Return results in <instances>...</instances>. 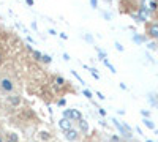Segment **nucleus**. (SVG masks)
Here are the masks:
<instances>
[{"instance_id":"13","label":"nucleus","mask_w":158,"mask_h":142,"mask_svg":"<svg viewBox=\"0 0 158 142\" xmlns=\"http://www.w3.org/2000/svg\"><path fill=\"white\" fill-rule=\"evenodd\" d=\"M95 49H97V52H98L100 60H104V59H106V52H104V51H101L100 47H95Z\"/></svg>"},{"instance_id":"22","label":"nucleus","mask_w":158,"mask_h":142,"mask_svg":"<svg viewBox=\"0 0 158 142\" xmlns=\"http://www.w3.org/2000/svg\"><path fill=\"white\" fill-rule=\"evenodd\" d=\"M84 38H85V40H87L89 43H94V38H92L90 35H84Z\"/></svg>"},{"instance_id":"19","label":"nucleus","mask_w":158,"mask_h":142,"mask_svg":"<svg viewBox=\"0 0 158 142\" xmlns=\"http://www.w3.org/2000/svg\"><path fill=\"white\" fill-rule=\"evenodd\" d=\"M89 71L92 73V76H94V77H95V79H100V74L97 73V70H94V68H89Z\"/></svg>"},{"instance_id":"21","label":"nucleus","mask_w":158,"mask_h":142,"mask_svg":"<svg viewBox=\"0 0 158 142\" xmlns=\"http://www.w3.org/2000/svg\"><path fill=\"white\" fill-rule=\"evenodd\" d=\"M90 6L97 10V8H98V2H97V0H90Z\"/></svg>"},{"instance_id":"18","label":"nucleus","mask_w":158,"mask_h":142,"mask_svg":"<svg viewBox=\"0 0 158 142\" xmlns=\"http://www.w3.org/2000/svg\"><path fill=\"white\" fill-rule=\"evenodd\" d=\"M103 62H104V65H106V67H108V68H109V70H111V73H115V68H114V67H112V65H111V63H109V62H108V60H106V59H104V60H103Z\"/></svg>"},{"instance_id":"32","label":"nucleus","mask_w":158,"mask_h":142,"mask_svg":"<svg viewBox=\"0 0 158 142\" xmlns=\"http://www.w3.org/2000/svg\"><path fill=\"white\" fill-rule=\"evenodd\" d=\"M106 2H112V0H106Z\"/></svg>"},{"instance_id":"16","label":"nucleus","mask_w":158,"mask_h":142,"mask_svg":"<svg viewBox=\"0 0 158 142\" xmlns=\"http://www.w3.org/2000/svg\"><path fill=\"white\" fill-rule=\"evenodd\" d=\"M32 54H33V57H35V60H40V62H41V57H43V54L41 52H38V51H32Z\"/></svg>"},{"instance_id":"27","label":"nucleus","mask_w":158,"mask_h":142,"mask_svg":"<svg viewBox=\"0 0 158 142\" xmlns=\"http://www.w3.org/2000/svg\"><path fill=\"white\" fill-rule=\"evenodd\" d=\"M103 16L106 18V19H111V14H109V13H103Z\"/></svg>"},{"instance_id":"33","label":"nucleus","mask_w":158,"mask_h":142,"mask_svg":"<svg viewBox=\"0 0 158 142\" xmlns=\"http://www.w3.org/2000/svg\"><path fill=\"white\" fill-rule=\"evenodd\" d=\"M147 142H152V140H147Z\"/></svg>"},{"instance_id":"15","label":"nucleus","mask_w":158,"mask_h":142,"mask_svg":"<svg viewBox=\"0 0 158 142\" xmlns=\"http://www.w3.org/2000/svg\"><path fill=\"white\" fill-rule=\"evenodd\" d=\"M133 41H136V43H144V41H146V36H139V35H135V36H133Z\"/></svg>"},{"instance_id":"35","label":"nucleus","mask_w":158,"mask_h":142,"mask_svg":"<svg viewBox=\"0 0 158 142\" xmlns=\"http://www.w3.org/2000/svg\"><path fill=\"white\" fill-rule=\"evenodd\" d=\"M156 11H158V10H156Z\"/></svg>"},{"instance_id":"20","label":"nucleus","mask_w":158,"mask_h":142,"mask_svg":"<svg viewBox=\"0 0 158 142\" xmlns=\"http://www.w3.org/2000/svg\"><path fill=\"white\" fill-rule=\"evenodd\" d=\"M82 93H84V96H85V98H92V92H90V90L84 88V92H82Z\"/></svg>"},{"instance_id":"2","label":"nucleus","mask_w":158,"mask_h":142,"mask_svg":"<svg viewBox=\"0 0 158 142\" xmlns=\"http://www.w3.org/2000/svg\"><path fill=\"white\" fill-rule=\"evenodd\" d=\"M63 117H67V119H70L73 122H77V120L82 119V114L79 111H76V109H65L63 111Z\"/></svg>"},{"instance_id":"7","label":"nucleus","mask_w":158,"mask_h":142,"mask_svg":"<svg viewBox=\"0 0 158 142\" xmlns=\"http://www.w3.org/2000/svg\"><path fill=\"white\" fill-rule=\"evenodd\" d=\"M65 137H67L70 142H76V140L79 139V131L74 130V128H71V130L65 131Z\"/></svg>"},{"instance_id":"4","label":"nucleus","mask_w":158,"mask_h":142,"mask_svg":"<svg viewBox=\"0 0 158 142\" xmlns=\"http://www.w3.org/2000/svg\"><path fill=\"white\" fill-rule=\"evenodd\" d=\"M6 103H8L10 106H13V108H18V106L22 104V98H21V95H13V93H10V95L6 96Z\"/></svg>"},{"instance_id":"31","label":"nucleus","mask_w":158,"mask_h":142,"mask_svg":"<svg viewBox=\"0 0 158 142\" xmlns=\"http://www.w3.org/2000/svg\"><path fill=\"white\" fill-rule=\"evenodd\" d=\"M0 142H3V137L2 136H0Z\"/></svg>"},{"instance_id":"25","label":"nucleus","mask_w":158,"mask_h":142,"mask_svg":"<svg viewBox=\"0 0 158 142\" xmlns=\"http://www.w3.org/2000/svg\"><path fill=\"white\" fill-rule=\"evenodd\" d=\"M65 103H67V101H65L63 98H62V99H59V106H65Z\"/></svg>"},{"instance_id":"9","label":"nucleus","mask_w":158,"mask_h":142,"mask_svg":"<svg viewBox=\"0 0 158 142\" xmlns=\"http://www.w3.org/2000/svg\"><path fill=\"white\" fill-rule=\"evenodd\" d=\"M65 84H67V81H65L62 76H56V77H54V87H56V88H63Z\"/></svg>"},{"instance_id":"29","label":"nucleus","mask_w":158,"mask_h":142,"mask_svg":"<svg viewBox=\"0 0 158 142\" xmlns=\"http://www.w3.org/2000/svg\"><path fill=\"white\" fill-rule=\"evenodd\" d=\"M142 115H144V117H149V115H150V114H149L147 111H142Z\"/></svg>"},{"instance_id":"6","label":"nucleus","mask_w":158,"mask_h":142,"mask_svg":"<svg viewBox=\"0 0 158 142\" xmlns=\"http://www.w3.org/2000/svg\"><path fill=\"white\" fill-rule=\"evenodd\" d=\"M149 16H150V13H149V11H146L144 8H139L138 14H133V18H135L136 21H139V22H144V21H147V19H149Z\"/></svg>"},{"instance_id":"24","label":"nucleus","mask_w":158,"mask_h":142,"mask_svg":"<svg viewBox=\"0 0 158 142\" xmlns=\"http://www.w3.org/2000/svg\"><path fill=\"white\" fill-rule=\"evenodd\" d=\"M98 112L103 115V117H104V115H106V111H104V109H101V108H98Z\"/></svg>"},{"instance_id":"3","label":"nucleus","mask_w":158,"mask_h":142,"mask_svg":"<svg viewBox=\"0 0 158 142\" xmlns=\"http://www.w3.org/2000/svg\"><path fill=\"white\" fill-rule=\"evenodd\" d=\"M141 8H144L149 13H153L158 10V0H142L141 2Z\"/></svg>"},{"instance_id":"5","label":"nucleus","mask_w":158,"mask_h":142,"mask_svg":"<svg viewBox=\"0 0 158 142\" xmlns=\"http://www.w3.org/2000/svg\"><path fill=\"white\" fill-rule=\"evenodd\" d=\"M59 126H60V130L68 131V130H71V128H73V120H70L67 117H62L60 122H59Z\"/></svg>"},{"instance_id":"23","label":"nucleus","mask_w":158,"mask_h":142,"mask_svg":"<svg viewBox=\"0 0 158 142\" xmlns=\"http://www.w3.org/2000/svg\"><path fill=\"white\" fill-rule=\"evenodd\" d=\"M115 47H117V51H120V52L123 51V46H122L120 43H115Z\"/></svg>"},{"instance_id":"1","label":"nucleus","mask_w":158,"mask_h":142,"mask_svg":"<svg viewBox=\"0 0 158 142\" xmlns=\"http://www.w3.org/2000/svg\"><path fill=\"white\" fill-rule=\"evenodd\" d=\"M15 81L13 79H10V77H0V92H3V93H6V95H10V93H13L15 92Z\"/></svg>"},{"instance_id":"30","label":"nucleus","mask_w":158,"mask_h":142,"mask_svg":"<svg viewBox=\"0 0 158 142\" xmlns=\"http://www.w3.org/2000/svg\"><path fill=\"white\" fill-rule=\"evenodd\" d=\"M2 62H3V54H2V51H0V65H2Z\"/></svg>"},{"instance_id":"34","label":"nucleus","mask_w":158,"mask_h":142,"mask_svg":"<svg viewBox=\"0 0 158 142\" xmlns=\"http://www.w3.org/2000/svg\"><path fill=\"white\" fill-rule=\"evenodd\" d=\"M6 142H11V140H6Z\"/></svg>"},{"instance_id":"17","label":"nucleus","mask_w":158,"mask_h":142,"mask_svg":"<svg viewBox=\"0 0 158 142\" xmlns=\"http://www.w3.org/2000/svg\"><path fill=\"white\" fill-rule=\"evenodd\" d=\"M41 62H43V63H51V62H52V57H51V55H43V57H41Z\"/></svg>"},{"instance_id":"26","label":"nucleus","mask_w":158,"mask_h":142,"mask_svg":"<svg viewBox=\"0 0 158 142\" xmlns=\"http://www.w3.org/2000/svg\"><path fill=\"white\" fill-rule=\"evenodd\" d=\"M25 3H27L29 6H33V0H25Z\"/></svg>"},{"instance_id":"14","label":"nucleus","mask_w":158,"mask_h":142,"mask_svg":"<svg viewBox=\"0 0 158 142\" xmlns=\"http://www.w3.org/2000/svg\"><path fill=\"white\" fill-rule=\"evenodd\" d=\"M142 122H144V125H146L147 128H150V130H155V125H153V123H152L149 119H144Z\"/></svg>"},{"instance_id":"28","label":"nucleus","mask_w":158,"mask_h":142,"mask_svg":"<svg viewBox=\"0 0 158 142\" xmlns=\"http://www.w3.org/2000/svg\"><path fill=\"white\" fill-rule=\"evenodd\" d=\"M155 47H156L155 43H150V44H149V49H155Z\"/></svg>"},{"instance_id":"8","label":"nucleus","mask_w":158,"mask_h":142,"mask_svg":"<svg viewBox=\"0 0 158 142\" xmlns=\"http://www.w3.org/2000/svg\"><path fill=\"white\" fill-rule=\"evenodd\" d=\"M147 33H149V36L153 38V40H158V22H153V24L149 25Z\"/></svg>"},{"instance_id":"12","label":"nucleus","mask_w":158,"mask_h":142,"mask_svg":"<svg viewBox=\"0 0 158 142\" xmlns=\"http://www.w3.org/2000/svg\"><path fill=\"white\" fill-rule=\"evenodd\" d=\"M40 137H41V140H49L51 139V134L48 131H41V133H40Z\"/></svg>"},{"instance_id":"11","label":"nucleus","mask_w":158,"mask_h":142,"mask_svg":"<svg viewBox=\"0 0 158 142\" xmlns=\"http://www.w3.org/2000/svg\"><path fill=\"white\" fill-rule=\"evenodd\" d=\"M6 140H11V142H19V137L16 133H8L6 134Z\"/></svg>"},{"instance_id":"10","label":"nucleus","mask_w":158,"mask_h":142,"mask_svg":"<svg viewBox=\"0 0 158 142\" xmlns=\"http://www.w3.org/2000/svg\"><path fill=\"white\" fill-rule=\"evenodd\" d=\"M77 123H79V128H81V131H84V133H87V131H89V125H87V122H85L84 119L77 120Z\"/></svg>"}]
</instances>
